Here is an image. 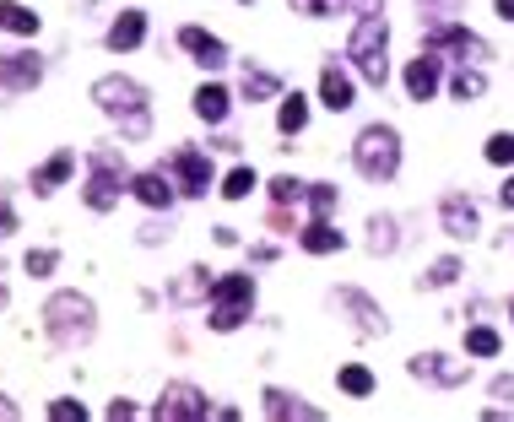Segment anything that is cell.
Returning <instances> with one entry per match:
<instances>
[{
	"instance_id": "37",
	"label": "cell",
	"mask_w": 514,
	"mask_h": 422,
	"mask_svg": "<svg viewBox=\"0 0 514 422\" xmlns=\"http://www.w3.org/2000/svg\"><path fill=\"white\" fill-rule=\"evenodd\" d=\"M82 417H87L82 401H55L49 406V422H82Z\"/></svg>"
},
{
	"instance_id": "33",
	"label": "cell",
	"mask_w": 514,
	"mask_h": 422,
	"mask_svg": "<svg viewBox=\"0 0 514 422\" xmlns=\"http://www.w3.org/2000/svg\"><path fill=\"white\" fill-rule=\"evenodd\" d=\"M487 163H498V168L514 163V130H498V136L487 141Z\"/></svg>"
},
{
	"instance_id": "42",
	"label": "cell",
	"mask_w": 514,
	"mask_h": 422,
	"mask_svg": "<svg viewBox=\"0 0 514 422\" xmlns=\"http://www.w3.org/2000/svg\"><path fill=\"white\" fill-rule=\"evenodd\" d=\"M493 395L498 401H514V379H493Z\"/></svg>"
},
{
	"instance_id": "18",
	"label": "cell",
	"mask_w": 514,
	"mask_h": 422,
	"mask_svg": "<svg viewBox=\"0 0 514 422\" xmlns=\"http://www.w3.org/2000/svg\"><path fill=\"white\" fill-rule=\"evenodd\" d=\"M71 168H76V152H55L44 168H33V190L38 195H55L65 179H71Z\"/></svg>"
},
{
	"instance_id": "30",
	"label": "cell",
	"mask_w": 514,
	"mask_h": 422,
	"mask_svg": "<svg viewBox=\"0 0 514 422\" xmlns=\"http://www.w3.org/2000/svg\"><path fill=\"white\" fill-rule=\"evenodd\" d=\"M466 352H471V358H493V352H498V331L471 325V331H466Z\"/></svg>"
},
{
	"instance_id": "47",
	"label": "cell",
	"mask_w": 514,
	"mask_h": 422,
	"mask_svg": "<svg viewBox=\"0 0 514 422\" xmlns=\"http://www.w3.org/2000/svg\"><path fill=\"white\" fill-rule=\"evenodd\" d=\"M244 6H249V0H244Z\"/></svg>"
},
{
	"instance_id": "41",
	"label": "cell",
	"mask_w": 514,
	"mask_h": 422,
	"mask_svg": "<svg viewBox=\"0 0 514 422\" xmlns=\"http://www.w3.org/2000/svg\"><path fill=\"white\" fill-rule=\"evenodd\" d=\"M109 417H114V422H130V417H136V406H130V401H114Z\"/></svg>"
},
{
	"instance_id": "16",
	"label": "cell",
	"mask_w": 514,
	"mask_h": 422,
	"mask_svg": "<svg viewBox=\"0 0 514 422\" xmlns=\"http://www.w3.org/2000/svg\"><path fill=\"white\" fill-rule=\"evenodd\" d=\"M433 87H439V55L428 49V55H417L406 65V98L423 103V98H433Z\"/></svg>"
},
{
	"instance_id": "31",
	"label": "cell",
	"mask_w": 514,
	"mask_h": 422,
	"mask_svg": "<svg viewBox=\"0 0 514 422\" xmlns=\"http://www.w3.org/2000/svg\"><path fill=\"white\" fill-rule=\"evenodd\" d=\"M255 184H260V179H255V168H233V174L222 179V195H228V201H244Z\"/></svg>"
},
{
	"instance_id": "11",
	"label": "cell",
	"mask_w": 514,
	"mask_h": 422,
	"mask_svg": "<svg viewBox=\"0 0 514 422\" xmlns=\"http://www.w3.org/2000/svg\"><path fill=\"white\" fill-rule=\"evenodd\" d=\"M38 76H44V60L38 55H0V87L6 92H33Z\"/></svg>"
},
{
	"instance_id": "6",
	"label": "cell",
	"mask_w": 514,
	"mask_h": 422,
	"mask_svg": "<svg viewBox=\"0 0 514 422\" xmlns=\"http://www.w3.org/2000/svg\"><path fill=\"white\" fill-rule=\"evenodd\" d=\"M125 190H130V174H125L120 157H114L109 147L92 152V179H87V190H82V195H87V206H92V211H114Z\"/></svg>"
},
{
	"instance_id": "14",
	"label": "cell",
	"mask_w": 514,
	"mask_h": 422,
	"mask_svg": "<svg viewBox=\"0 0 514 422\" xmlns=\"http://www.w3.org/2000/svg\"><path fill=\"white\" fill-rule=\"evenodd\" d=\"M320 103L331 114H347L352 103H358V98H352V76L341 71V65H325V71H320Z\"/></svg>"
},
{
	"instance_id": "27",
	"label": "cell",
	"mask_w": 514,
	"mask_h": 422,
	"mask_svg": "<svg viewBox=\"0 0 514 422\" xmlns=\"http://www.w3.org/2000/svg\"><path fill=\"white\" fill-rule=\"evenodd\" d=\"M206 293H212V282H206V271H201V266L174 282V303H195V298H206Z\"/></svg>"
},
{
	"instance_id": "15",
	"label": "cell",
	"mask_w": 514,
	"mask_h": 422,
	"mask_svg": "<svg viewBox=\"0 0 514 422\" xmlns=\"http://www.w3.org/2000/svg\"><path fill=\"white\" fill-rule=\"evenodd\" d=\"M130 195H136L141 206H152V211H168V206H174V184L163 179V168L136 174V179H130Z\"/></svg>"
},
{
	"instance_id": "24",
	"label": "cell",
	"mask_w": 514,
	"mask_h": 422,
	"mask_svg": "<svg viewBox=\"0 0 514 422\" xmlns=\"http://www.w3.org/2000/svg\"><path fill=\"white\" fill-rule=\"evenodd\" d=\"M244 98L260 103V98H282V82H276L271 71H260V65H244Z\"/></svg>"
},
{
	"instance_id": "12",
	"label": "cell",
	"mask_w": 514,
	"mask_h": 422,
	"mask_svg": "<svg viewBox=\"0 0 514 422\" xmlns=\"http://www.w3.org/2000/svg\"><path fill=\"white\" fill-rule=\"evenodd\" d=\"M439 217H444V233L450 239H477V206L466 201V195H444V206H439Z\"/></svg>"
},
{
	"instance_id": "2",
	"label": "cell",
	"mask_w": 514,
	"mask_h": 422,
	"mask_svg": "<svg viewBox=\"0 0 514 422\" xmlns=\"http://www.w3.org/2000/svg\"><path fill=\"white\" fill-rule=\"evenodd\" d=\"M44 331L55 347H87L92 331H98V314H92V298L87 293H55L44 303Z\"/></svg>"
},
{
	"instance_id": "35",
	"label": "cell",
	"mask_w": 514,
	"mask_h": 422,
	"mask_svg": "<svg viewBox=\"0 0 514 422\" xmlns=\"http://www.w3.org/2000/svg\"><path fill=\"white\" fill-rule=\"evenodd\" d=\"M455 276H460V260L450 255V260H439V266H433V271L423 276V287H450Z\"/></svg>"
},
{
	"instance_id": "40",
	"label": "cell",
	"mask_w": 514,
	"mask_h": 422,
	"mask_svg": "<svg viewBox=\"0 0 514 422\" xmlns=\"http://www.w3.org/2000/svg\"><path fill=\"white\" fill-rule=\"evenodd\" d=\"M298 11H309V17H331L336 0H298Z\"/></svg>"
},
{
	"instance_id": "3",
	"label": "cell",
	"mask_w": 514,
	"mask_h": 422,
	"mask_svg": "<svg viewBox=\"0 0 514 422\" xmlns=\"http://www.w3.org/2000/svg\"><path fill=\"white\" fill-rule=\"evenodd\" d=\"M385 49H390L385 11H374V17H358L347 55H352V65H358V76H363L368 87H385V82H390V60H385Z\"/></svg>"
},
{
	"instance_id": "5",
	"label": "cell",
	"mask_w": 514,
	"mask_h": 422,
	"mask_svg": "<svg viewBox=\"0 0 514 422\" xmlns=\"http://www.w3.org/2000/svg\"><path fill=\"white\" fill-rule=\"evenodd\" d=\"M249 309H255V282L244 271L212 282V331H239L249 320Z\"/></svg>"
},
{
	"instance_id": "9",
	"label": "cell",
	"mask_w": 514,
	"mask_h": 422,
	"mask_svg": "<svg viewBox=\"0 0 514 422\" xmlns=\"http://www.w3.org/2000/svg\"><path fill=\"white\" fill-rule=\"evenodd\" d=\"M174 179H179V190L184 195H206L212 190V157L206 152H195V147H184V152H174Z\"/></svg>"
},
{
	"instance_id": "10",
	"label": "cell",
	"mask_w": 514,
	"mask_h": 422,
	"mask_svg": "<svg viewBox=\"0 0 514 422\" xmlns=\"http://www.w3.org/2000/svg\"><path fill=\"white\" fill-rule=\"evenodd\" d=\"M406 368H412L417 379H433V385H466V379H471V363L439 358V352H423V358H412Z\"/></svg>"
},
{
	"instance_id": "20",
	"label": "cell",
	"mask_w": 514,
	"mask_h": 422,
	"mask_svg": "<svg viewBox=\"0 0 514 422\" xmlns=\"http://www.w3.org/2000/svg\"><path fill=\"white\" fill-rule=\"evenodd\" d=\"M141 38H147V17H141V11H120V22H114L109 28V49H136Z\"/></svg>"
},
{
	"instance_id": "32",
	"label": "cell",
	"mask_w": 514,
	"mask_h": 422,
	"mask_svg": "<svg viewBox=\"0 0 514 422\" xmlns=\"http://www.w3.org/2000/svg\"><path fill=\"white\" fill-rule=\"evenodd\" d=\"M55 266H60L55 249H28V260H22V271H28V276H55Z\"/></svg>"
},
{
	"instance_id": "17",
	"label": "cell",
	"mask_w": 514,
	"mask_h": 422,
	"mask_svg": "<svg viewBox=\"0 0 514 422\" xmlns=\"http://www.w3.org/2000/svg\"><path fill=\"white\" fill-rule=\"evenodd\" d=\"M266 417H276V422H287V417L320 422L325 412H320V406H309V401H298V395H287V390H266Z\"/></svg>"
},
{
	"instance_id": "13",
	"label": "cell",
	"mask_w": 514,
	"mask_h": 422,
	"mask_svg": "<svg viewBox=\"0 0 514 422\" xmlns=\"http://www.w3.org/2000/svg\"><path fill=\"white\" fill-rule=\"evenodd\" d=\"M179 44L190 49V55L206 65V71H222V65H228V49H222V38L206 33V28H179Z\"/></svg>"
},
{
	"instance_id": "45",
	"label": "cell",
	"mask_w": 514,
	"mask_h": 422,
	"mask_svg": "<svg viewBox=\"0 0 514 422\" xmlns=\"http://www.w3.org/2000/svg\"><path fill=\"white\" fill-rule=\"evenodd\" d=\"M498 201H504V206H509V211H514V179H509V184H504V190H498Z\"/></svg>"
},
{
	"instance_id": "25",
	"label": "cell",
	"mask_w": 514,
	"mask_h": 422,
	"mask_svg": "<svg viewBox=\"0 0 514 422\" xmlns=\"http://www.w3.org/2000/svg\"><path fill=\"white\" fill-rule=\"evenodd\" d=\"M276 125H282V136H298V130L309 125V103H303L298 92H293V98H282V114H276Z\"/></svg>"
},
{
	"instance_id": "21",
	"label": "cell",
	"mask_w": 514,
	"mask_h": 422,
	"mask_svg": "<svg viewBox=\"0 0 514 422\" xmlns=\"http://www.w3.org/2000/svg\"><path fill=\"white\" fill-rule=\"evenodd\" d=\"M195 114H201L206 125H222L228 120V92H222L217 82H201L195 87Z\"/></svg>"
},
{
	"instance_id": "4",
	"label": "cell",
	"mask_w": 514,
	"mask_h": 422,
	"mask_svg": "<svg viewBox=\"0 0 514 422\" xmlns=\"http://www.w3.org/2000/svg\"><path fill=\"white\" fill-rule=\"evenodd\" d=\"M352 163L368 184H390L395 168H401V136L390 125H368L358 141H352Z\"/></svg>"
},
{
	"instance_id": "36",
	"label": "cell",
	"mask_w": 514,
	"mask_h": 422,
	"mask_svg": "<svg viewBox=\"0 0 514 422\" xmlns=\"http://www.w3.org/2000/svg\"><path fill=\"white\" fill-rule=\"evenodd\" d=\"M309 206H314V217H331V206H336V184H314V190H309Z\"/></svg>"
},
{
	"instance_id": "46",
	"label": "cell",
	"mask_w": 514,
	"mask_h": 422,
	"mask_svg": "<svg viewBox=\"0 0 514 422\" xmlns=\"http://www.w3.org/2000/svg\"><path fill=\"white\" fill-rule=\"evenodd\" d=\"M0 309H6V287H0Z\"/></svg>"
},
{
	"instance_id": "1",
	"label": "cell",
	"mask_w": 514,
	"mask_h": 422,
	"mask_svg": "<svg viewBox=\"0 0 514 422\" xmlns=\"http://www.w3.org/2000/svg\"><path fill=\"white\" fill-rule=\"evenodd\" d=\"M92 103H98L109 120H120L125 141H147L152 109H147V92L130 82V76H98V82H92Z\"/></svg>"
},
{
	"instance_id": "26",
	"label": "cell",
	"mask_w": 514,
	"mask_h": 422,
	"mask_svg": "<svg viewBox=\"0 0 514 422\" xmlns=\"http://www.w3.org/2000/svg\"><path fill=\"white\" fill-rule=\"evenodd\" d=\"M450 87H455V98H460V103H477L482 92H487V76H482V71H466V65H460Z\"/></svg>"
},
{
	"instance_id": "22",
	"label": "cell",
	"mask_w": 514,
	"mask_h": 422,
	"mask_svg": "<svg viewBox=\"0 0 514 422\" xmlns=\"http://www.w3.org/2000/svg\"><path fill=\"white\" fill-rule=\"evenodd\" d=\"M336 303H347V309H358V331H363V336L385 331V314H379V309H374V303H368L363 293H352V287H347V293H336Z\"/></svg>"
},
{
	"instance_id": "29",
	"label": "cell",
	"mask_w": 514,
	"mask_h": 422,
	"mask_svg": "<svg viewBox=\"0 0 514 422\" xmlns=\"http://www.w3.org/2000/svg\"><path fill=\"white\" fill-rule=\"evenodd\" d=\"M368 249H374V255H390V249H395V222L390 217L368 222Z\"/></svg>"
},
{
	"instance_id": "43",
	"label": "cell",
	"mask_w": 514,
	"mask_h": 422,
	"mask_svg": "<svg viewBox=\"0 0 514 422\" xmlns=\"http://www.w3.org/2000/svg\"><path fill=\"white\" fill-rule=\"evenodd\" d=\"M17 417H22V412H17V406H11V401H6V395H0V422H17Z\"/></svg>"
},
{
	"instance_id": "34",
	"label": "cell",
	"mask_w": 514,
	"mask_h": 422,
	"mask_svg": "<svg viewBox=\"0 0 514 422\" xmlns=\"http://www.w3.org/2000/svg\"><path fill=\"white\" fill-rule=\"evenodd\" d=\"M298 195H309V190H303V184H298L293 174H282V179H271V201H276V206H287V201H298Z\"/></svg>"
},
{
	"instance_id": "39",
	"label": "cell",
	"mask_w": 514,
	"mask_h": 422,
	"mask_svg": "<svg viewBox=\"0 0 514 422\" xmlns=\"http://www.w3.org/2000/svg\"><path fill=\"white\" fill-rule=\"evenodd\" d=\"M17 233V211H11V201L0 195V239H11Z\"/></svg>"
},
{
	"instance_id": "38",
	"label": "cell",
	"mask_w": 514,
	"mask_h": 422,
	"mask_svg": "<svg viewBox=\"0 0 514 422\" xmlns=\"http://www.w3.org/2000/svg\"><path fill=\"white\" fill-rule=\"evenodd\" d=\"M336 11H358V17H374V11H385V0H336Z\"/></svg>"
},
{
	"instance_id": "19",
	"label": "cell",
	"mask_w": 514,
	"mask_h": 422,
	"mask_svg": "<svg viewBox=\"0 0 514 422\" xmlns=\"http://www.w3.org/2000/svg\"><path fill=\"white\" fill-rule=\"evenodd\" d=\"M341 244L347 239H341V228H331V217H314L309 228H303V249H309V255H336Z\"/></svg>"
},
{
	"instance_id": "44",
	"label": "cell",
	"mask_w": 514,
	"mask_h": 422,
	"mask_svg": "<svg viewBox=\"0 0 514 422\" xmlns=\"http://www.w3.org/2000/svg\"><path fill=\"white\" fill-rule=\"evenodd\" d=\"M493 6H498V17H504V22H514V0H493Z\"/></svg>"
},
{
	"instance_id": "8",
	"label": "cell",
	"mask_w": 514,
	"mask_h": 422,
	"mask_svg": "<svg viewBox=\"0 0 514 422\" xmlns=\"http://www.w3.org/2000/svg\"><path fill=\"white\" fill-rule=\"evenodd\" d=\"M428 49H433V55L450 49V55H460V60H487V55H493V49H487L471 28H460V22H433V28H428Z\"/></svg>"
},
{
	"instance_id": "7",
	"label": "cell",
	"mask_w": 514,
	"mask_h": 422,
	"mask_svg": "<svg viewBox=\"0 0 514 422\" xmlns=\"http://www.w3.org/2000/svg\"><path fill=\"white\" fill-rule=\"evenodd\" d=\"M152 417L157 422H201V417H217V412H212V401H206L195 385H168L163 395H157Z\"/></svg>"
},
{
	"instance_id": "23",
	"label": "cell",
	"mask_w": 514,
	"mask_h": 422,
	"mask_svg": "<svg viewBox=\"0 0 514 422\" xmlns=\"http://www.w3.org/2000/svg\"><path fill=\"white\" fill-rule=\"evenodd\" d=\"M0 28H6V33H22V38H33V33H38V11L17 6V0H0Z\"/></svg>"
},
{
	"instance_id": "28",
	"label": "cell",
	"mask_w": 514,
	"mask_h": 422,
	"mask_svg": "<svg viewBox=\"0 0 514 422\" xmlns=\"http://www.w3.org/2000/svg\"><path fill=\"white\" fill-rule=\"evenodd\" d=\"M336 385L347 390V395H374V374H368L363 363H347V368H341V379H336Z\"/></svg>"
}]
</instances>
